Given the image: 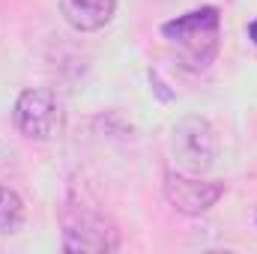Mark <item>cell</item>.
Returning a JSON list of instances; mask_svg holds the SVG:
<instances>
[{
  "mask_svg": "<svg viewBox=\"0 0 257 254\" xmlns=\"http://www.w3.org/2000/svg\"><path fill=\"white\" fill-rule=\"evenodd\" d=\"M165 39L177 48L180 66L189 72H206L218 57L221 45V15L215 6L192 9L162 27Z\"/></svg>",
  "mask_w": 257,
  "mask_h": 254,
  "instance_id": "1",
  "label": "cell"
},
{
  "mask_svg": "<svg viewBox=\"0 0 257 254\" xmlns=\"http://www.w3.org/2000/svg\"><path fill=\"white\" fill-rule=\"evenodd\" d=\"M63 248L66 251H117L120 230L105 212L84 203H69L63 209Z\"/></svg>",
  "mask_w": 257,
  "mask_h": 254,
  "instance_id": "2",
  "label": "cell"
},
{
  "mask_svg": "<svg viewBox=\"0 0 257 254\" xmlns=\"http://www.w3.org/2000/svg\"><path fill=\"white\" fill-rule=\"evenodd\" d=\"M171 153L180 171L186 174H206L215 165L218 135L206 117H183L171 135Z\"/></svg>",
  "mask_w": 257,
  "mask_h": 254,
  "instance_id": "3",
  "label": "cell"
},
{
  "mask_svg": "<svg viewBox=\"0 0 257 254\" xmlns=\"http://www.w3.org/2000/svg\"><path fill=\"white\" fill-rule=\"evenodd\" d=\"M12 120L18 132L30 141H54L63 132V105L60 99L45 90V87H30L15 99V111Z\"/></svg>",
  "mask_w": 257,
  "mask_h": 254,
  "instance_id": "4",
  "label": "cell"
},
{
  "mask_svg": "<svg viewBox=\"0 0 257 254\" xmlns=\"http://www.w3.org/2000/svg\"><path fill=\"white\" fill-rule=\"evenodd\" d=\"M224 194V186L215 180H200V174H168L165 177V197L183 215H203L209 212Z\"/></svg>",
  "mask_w": 257,
  "mask_h": 254,
  "instance_id": "5",
  "label": "cell"
},
{
  "mask_svg": "<svg viewBox=\"0 0 257 254\" xmlns=\"http://www.w3.org/2000/svg\"><path fill=\"white\" fill-rule=\"evenodd\" d=\"M117 12V0H60V15L81 33L102 30Z\"/></svg>",
  "mask_w": 257,
  "mask_h": 254,
  "instance_id": "6",
  "label": "cell"
},
{
  "mask_svg": "<svg viewBox=\"0 0 257 254\" xmlns=\"http://www.w3.org/2000/svg\"><path fill=\"white\" fill-rule=\"evenodd\" d=\"M24 200L9 186H0V236H12L24 224Z\"/></svg>",
  "mask_w": 257,
  "mask_h": 254,
  "instance_id": "7",
  "label": "cell"
},
{
  "mask_svg": "<svg viewBox=\"0 0 257 254\" xmlns=\"http://www.w3.org/2000/svg\"><path fill=\"white\" fill-rule=\"evenodd\" d=\"M248 36L257 42V21H251V24H248Z\"/></svg>",
  "mask_w": 257,
  "mask_h": 254,
  "instance_id": "8",
  "label": "cell"
}]
</instances>
